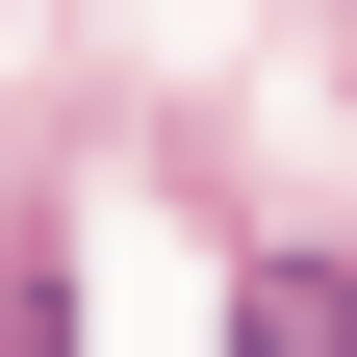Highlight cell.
Here are the masks:
<instances>
[{
  "instance_id": "6da1fadb",
  "label": "cell",
  "mask_w": 357,
  "mask_h": 357,
  "mask_svg": "<svg viewBox=\"0 0 357 357\" xmlns=\"http://www.w3.org/2000/svg\"><path fill=\"white\" fill-rule=\"evenodd\" d=\"M230 357H357V281H281V255H255L230 281Z\"/></svg>"
},
{
  "instance_id": "7a4b0ae2",
  "label": "cell",
  "mask_w": 357,
  "mask_h": 357,
  "mask_svg": "<svg viewBox=\"0 0 357 357\" xmlns=\"http://www.w3.org/2000/svg\"><path fill=\"white\" fill-rule=\"evenodd\" d=\"M0 357H77V306H52V230H0Z\"/></svg>"
}]
</instances>
